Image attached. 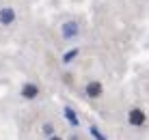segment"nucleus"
I'll list each match as a JSON object with an SVG mask.
<instances>
[{
	"instance_id": "nucleus-1",
	"label": "nucleus",
	"mask_w": 149,
	"mask_h": 140,
	"mask_svg": "<svg viewBox=\"0 0 149 140\" xmlns=\"http://www.w3.org/2000/svg\"><path fill=\"white\" fill-rule=\"evenodd\" d=\"M78 33H80V24L76 22V19H69V22H65L63 26H61L63 39H74V37H78Z\"/></svg>"
},
{
	"instance_id": "nucleus-2",
	"label": "nucleus",
	"mask_w": 149,
	"mask_h": 140,
	"mask_svg": "<svg viewBox=\"0 0 149 140\" xmlns=\"http://www.w3.org/2000/svg\"><path fill=\"white\" fill-rule=\"evenodd\" d=\"M127 121H130V125L141 127V125H145L147 116H145V112H143L141 108H132V110L127 112Z\"/></svg>"
},
{
	"instance_id": "nucleus-3",
	"label": "nucleus",
	"mask_w": 149,
	"mask_h": 140,
	"mask_svg": "<svg viewBox=\"0 0 149 140\" xmlns=\"http://www.w3.org/2000/svg\"><path fill=\"white\" fill-rule=\"evenodd\" d=\"M102 91H104V86H102V82H89V84L84 86V93L89 99H97V97L102 95Z\"/></svg>"
},
{
	"instance_id": "nucleus-4",
	"label": "nucleus",
	"mask_w": 149,
	"mask_h": 140,
	"mask_svg": "<svg viewBox=\"0 0 149 140\" xmlns=\"http://www.w3.org/2000/svg\"><path fill=\"white\" fill-rule=\"evenodd\" d=\"M37 95H39V86H37V84L28 82V84H24V86H22V97H24V99L33 101V99H35Z\"/></svg>"
},
{
	"instance_id": "nucleus-5",
	"label": "nucleus",
	"mask_w": 149,
	"mask_h": 140,
	"mask_svg": "<svg viewBox=\"0 0 149 140\" xmlns=\"http://www.w3.org/2000/svg\"><path fill=\"white\" fill-rule=\"evenodd\" d=\"M15 22V11L11 7H4V9H0V24L2 26H9V24H13Z\"/></svg>"
},
{
	"instance_id": "nucleus-6",
	"label": "nucleus",
	"mask_w": 149,
	"mask_h": 140,
	"mask_svg": "<svg viewBox=\"0 0 149 140\" xmlns=\"http://www.w3.org/2000/svg\"><path fill=\"white\" fill-rule=\"evenodd\" d=\"M63 114H65V119H67V123L71 127H78L80 125V119H78V114H76V110L71 106H65L63 108Z\"/></svg>"
},
{
	"instance_id": "nucleus-7",
	"label": "nucleus",
	"mask_w": 149,
	"mask_h": 140,
	"mask_svg": "<svg viewBox=\"0 0 149 140\" xmlns=\"http://www.w3.org/2000/svg\"><path fill=\"white\" fill-rule=\"evenodd\" d=\"M78 54H80V48H71L69 52H65V54H63V63H65V65H69Z\"/></svg>"
},
{
	"instance_id": "nucleus-8",
	"label": "nucleus",
	"mask_w": 149,
	"mask_h": 140,
	"mask_svg": "<svg viewBox=\"0 0 149 140\" xmlns=\"http://www.w3.org/2000/svg\"><path fill=\"white\" fill-rule=\"evenodd\" d=\"M89 132H91V136H93L95 140H108V138H106V136H104V134H102V132H100V129H97V127H95V125H91V129H89Z\"/></svg>"
},
{
	"instance_id": "nucleus-9",
	"label": "nucleus",
	"mask_w": 149,
	"mask_h": 140,
	"mask_svg": "<svg viewBox=\"0 0 149 140\" xmlns=\"http://www.w3.org/2000/svg\"><path fill=\"white\" fill-rule=\"evenodd\" d=\"M52 132H54L52 123H45V125H43V134H45V136H52Z\"/></svg>"
},
{
	"instance_id": "nucleus-10",
	"label": "nucleus",
	"mask_w": 149,
	"mask_h": 140,
	"mask_svg": "<svg viewBox=\"0 0 149 140\" xmlns=\"http://www.w3.org/2000/svg\"><path fill=\"white\" fill-rule=\"evenodd\" d=\"M50 140H63L61 136H50Z\"/></svg>"
}]
</instances>
